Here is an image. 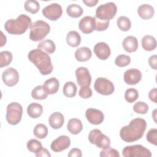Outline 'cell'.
<instances>
[{"label": "cell", "instance_id": "cell-1", "mask_svg": "<svg viewBox=\"0 0 157 157\" xmlns=\"http://www.w3.org/2000/svg\"><path fill=\"white\" fill-rule=\"evenodd\" d=\"M146 128V121L141 118H136L121 128L120 136L126 142H132L142 137Z\"/></svg>", "mask_w": 157, "mask_h": 157}, {"label": "cell", "instance_id": "cell-2", "mask_svg": "<svg viewBox=\"0 0 157 157\" xmlns=\"http://www.w3.org/2000/svg\"><path fill=\"white\" fill-rule=\"evenodd\" d=\"M28 58L37 67L42 75H48L53 71L51 58L44 51L38 48L32 50L28 53Z\"/></svg>", "mask_w": 157, "mask_h": 157}, {"label": "cell", "instance_id": "cell-3", "mask_svg": "<svg viewBox=\"0 0 157 157\" xmlns=\"http://www.w3.org/2000/svg\"><path fill=\"white\" fill-rule=\"evenodd\" d=\"M31 25V19L25 14L20 15L16 19H9L4 24V28L10 34L21 35Z\"/></svg>", "mask_w": 157, "mask_h": 157}, {"label": "cell", "instance_id": "cell-4", "mask_svg": "<svg viewBox=\"0 0 157 157\" xmlns=\"http://www.w3.org/2000/svg\"><path fill=\"white\" fill-rule=\"evenodd\" d=\"M50 31V25L43 20H37L30 26L29 39L33 41H39L44 39Z\"/></svg>", "mask_w": 157, "mask_h": 157}, {"label": "cell", "instance_id": "cell-5", "mask_svg": "<svg viewBox=\"0 0 157 157\" xmlns=\"http://www.w3.org/2000/svg\"><path fill=\"white\" fill-rule=\"evenodd\" d=\"M117 12V7L114 2H107L97 7L95 17L100 20L110 21L115 16Z\"/></svg>", "mask_w": 157, "mask_h": 157}, {"label": "cell", "instance_id": "cell-6", "mask_svg": "<svg viewBox=\"0 0 157 157\" xmlns=\"http://www.w3.org/2000/svg\"><path fill=\"white\" fill-rule=\"evenodd\" d=\"M23 114V107L18 102H13L7 106V113L6 118L7 121L12 125H16L21 120Z\"/></svg>", "mask_w": 157, "mask_h": 157}, {"label": "cell", "instance_id": "cell-7", "mask_svg": "<svg viewBox=\"0 0 157 157\" xmlns=\"http://www.w3.org/2000/svg\"><path fill=\"white\" fill-rule=\"evenodd\" d=\"M88 140L91 144L100 148H105L110 145V139L98 129H94L90 132Z\"/></svg>", "mask_w": 157, "mask_h": 157}, {"label": "cell", "instance_id": "cell-8", "mask_svg": "<svg viewBox=\"0 0 157 157\" xmlns=\"http://www.w3.org/2000/svg\"><path fill=\"white\" fill-rule=\"evenodd\" d=\"M124 157H150V151L141 145H134L125 147L122 150Z\"/></svg>", "mask_w": 157, "mask_h": 157}, {"label": "cell", "instance_id": "cell-9", "mask_svg": "<svg viewBox=\"0 0 157 157\" xmlns=\"http://www.w3.org/2000/svg\"><path fill=\"white\" fill-rule=\"evenodd\" d=\"M94 88L99 94L105 96L112 94L115 90L113 83L104 77L96 78L94 82Z\"/></svg>", "mask_w": 157, "mask_h": 157}, {"label": "cell", "instance_id": "cell-10", "mask_svg": "<svg viewBox=\"0 0 157 157\" xmlns=\"http://www.w3.org/2000/svg\"><path fill=\"white\" fill-rule=\"evenodd\" d=\"M62 13V7L58 3L50 4L42 9L43 15L52 21L57 20L61 17Z\"/></svg>", "mask_w": 157, "mask_h": 157}, {"label": "cell", "instance_id": "cell-11", "mask_svg": "<svg viewBox=\"0 0 157 157\" xmlns=\"http://www.w3.org/2000/svg\"><path fill=\"white\" fill-rule=\"evenodd\" d=\"M75 76L77 82L80 87L90 86L91 82V77L86 67H78L75 71Z\"/></svg>", "mask_w": 157, "mask_h": 157}, {"label": "cell", "instance_id": "cell-12", "mask_svg": "<svg viewBox=\"0 0 157 157\" xmlns=\"http://www.w3.org/2000/svg\"><path fill=\"white\" fill-rule=\"evenodd\" d=\"M2 79L5 85L8 86H13L18 82L19 74L15 69L9 67L2 72Z\"/></svg>", "mask_w": 157, "mask_h": 157}, {"label": "cell", "instance_id": "cell-13", "mask_svg": "<svg viewBox=\"0 0 157 157\" xmlns=\"http://www.w3.org/2000/svg\"><path fill=\"white\" fill-rule=\"evenodd\" d=\"M142 75L141 72L136 68L126 70L123 75L124 81L129 85H134L138 83L142 79Z\"/></svg>", "mask_w": 157, "mask_h": 157}, {"label": "cell", "instance_id": "cell-14", "mask_svg": "<svg viewBox=\"0 0 157 157\" xmlns=\"http://www.w3.org/2000/svg\"><path fill=\"white\" fill-rule=\"evenodd\" d=\"M85 117L90 123L94 125L100 124L103 122L104 119V115L102 112L93 108H89L86 110Z\"/></svg>", "mask_w": 157, "mask_h": 157}, {"label": "cell", "instance_id": "cell-15", "mask_svg": "<svg viewBox=\"0 0 157 157\" xmlns=\"http://www.w3.org/2000/svg\"><path fill=\"white\" fill-rule=\"evenodd\" d=\"M71 145V139L67 136H60L53 140L50 148L54 152H60L67 149Z\"/></svg>", "mask_w": 157, "mask_h": 157}, {"label": "cell", "instance_id": "cell-16", "mask_svg": "<svg viewBox=\"0 0 157 157\" xmlns=\"http://www.w3.org/2000/svg\"><path fill=\"white\" fill-rule=\"evenodd\" d=\"M80 30L84 34H89L95 29V17L85 16L78 23Z\"/></svg>", "mask_w": 157, "mask_h": 157}, {"label": "cell", "instance_id": "cell-17", "mask_svg": "<svg viewBox=\"0 0 157 157\" xmlns=\"http://www.w3.org/2000/svg\"><path fill=\"white\" fill-rule=\"evenodd\" d=\"M94 52L99 59L101 60H105L110 56L111 51L107 44L101 42L97 43L94 45Z\"/></svg>", "mask_w": 157, "mask_h": 157}, {"label": "cell", "instance_id": "cell-18", "mask_svg": "<svg viewBox=\"0 0 157 157\" xmlns=\"http://www.w3.org/2000/svg\"><path fill=\"white\" fill-rule=\"evenodd\" d=\"M42 86L47 94H53L58 91L59 83L56 78L52 77L45 80Z\"/></svg>", "mask_w": 157, "mask_h": 157}, {"label": "cell", "instance_id": "cell-19", "mask_svg": "<svg viewBox=\"0 0 157 157\" xmlns=\"http://www.w3.org/2000/svg\"><path fill=\"white\" fill-rule=\"evenodd\" d=\"M64 118L63 115L58 112L52 113L48 118L49 124L55 129L61 128L64 124Z\"/></svg>", "mask_w": 157, "mask_h": 157}, {"label": "cell", "instance_id": "cell-20", "mask_svg": "<svg viewBox=\"0 0 157 157\" xmlns=\"http://www.w3.org/2000/svg\"><path fill=\"white\" fill-rule=\"evenodd\" d=\"M122 45L126 52L129 53L134 52L137 50L138 41L136 37L129 36L124 39Z\"/></svg>", "mask_w": 157, "mask_h": 157}, {"label": "cell", "instance_id": "cell-21", "mask_svg": "<svg viewBox=\"0 0 157 157\" xmlns=\"http://www.w3.org/2000/svg\"><path fill=\"white\" fill-rule=\"evenodd\" d=\"M137 13L140 18L144 20H148L153 17L155 10L154 8L147 4L140 5L137 9Z\"/></svg>", "mask_w": 157, "mask_h": 157}, {"label": "cell", "instance_id": "cell-22", "mask_svg": "<svg viewBox=\"0 0 157 157\" xmlns=\"http://www.w3.org/2000/svg\"><path fill=\"white\" fill-rule=\"evenodd\" d=\"M92 56L91 50L86 47H82L76 50L75 52V59L80 62H85L89 60Z\"/></svg>", "mask_w": 157, "mask_h": 157}, {"label": "cell", "instance_id": "cell-23", "mask_svg": "<svg viewBox=\"0 0 157 157\" xmlns=\"http://www.w3.org/2000/svg\"><path fill=\"white\" fill-rule=\"evenodd\" d=\"M67 130L72 134L76 135L80 132L83 129L82 121L77 118H71L67 124Z\"/></svg>", "mask_w": 157, "mask_h": 157}, {"label": "cell", "instance_id": "cell-24", "mask_svg": "<svg viewBox=\"0 0 157 157\" xmlns=\"http://www.w3.org/2000/svg\"><path fill=\"white\" fill-rule=\"evenodd\" d=\"M43 112L42 106L36 102L31 103L27 107L28 115L33 118L39 117Z\"/></svg>", "mask_w": 157, "mask_h": 157}, {"label": "cell", "instance_id": "cell-25", "mask_svg": "<svg viewBox=\"0 0 157 157\" xmlns=\"http://www.w3.org/2000/svg\"><path fill=\"white\" fill-rule=\"evenodd\" d=\"M142 48L146 51L154 50L156 47V40L155 38L150 35H146L142 39Z\"/></svg>", "mask_w": 157, "mask_h": 157}, {"label": "cell", "instance_id": "cell-26", "mask_svg": "<svg viewBox=\"0 0 157 157\" xmlns=\"http://www.w3.org/2000/svg\"><path fill=\"white\" fill-rule=\"evenodd\" d=\"M66 42L72 47H78L81 42V37L75 31H69L66 36Z\"/></svg>", "mask_w": 157, "mask_h": 157}, {"label": "cell", "instance_id": "cell-27", "mask_svg": "<svg viewBox=\"0 0 157 157\" xmlns=\"http://www.w3.org/2000/svg\"><path fill=\"white\" fill-rule=\"evenodd\" d=\"M37 48L44 51L48 54H52L55 51L56 46L53 40L46 39L40 42L37 45Z\"/></svg>", "mask_w": 157, "mask_h": 157}, {"label": "cell", "instance_id": "cell-28", "mask_svg": "<svg viewBox=\"0 0 157 157\" xmlns=\"http://www.w3.org/2000/svg\"><path fill=\"white\" fill-rule=\"evenodd\" d=\"M67 15L72 18H78L83 13L82 7L77 4H71L66 9Z\"/></svg>", "mask_w": 157, "mask_h": 157}, {"label": "cell", "instance_id": "cell-29", "mask_svg": "<svg viewBox=\"0 0 157 157\" xmlns=\"http://www.w3.org/2000/svg\"><path fill=\"white\" fill-rule=\"evenodd\" d=\"M77 87L75 83L72 82H67L63 86V91L65 96L67 98H72L75 96Z\"/></svg>", "mask_w": 157, "mask_h": 157}, {"label": "cell", "instance_id": "cell-30", "mask_svg": "<svg viewBox=\"0 0 157 157\" xmlns=\"http://www.w3.org/2000/svg\"><path fill=\"white\" fill-rule=\"evenodd\" d=\"M33 133L37 138L43 139L45 138L48 134V128L45 124L39 123L36 124L34 127L33 129Z\"/></svg>", "mask_w": 157, "mask_h": 157}, {"label": "cell", "instance_id": "cell-31", "mask_svg": "<svg viewBox=\"0 0 157 157\" xmlns=\"http://www.w3.org/2000/svg\"><path fill=\"white\" fill-rule=\"evenodd\" d=\"M48 94L45 91L43 86L38 85L36 86L31 91V96L33 99L37 100H43L47 98Z\"/></svg>", "mask_w": 157, "mask_h": 157}, {"label": "cell", "instance_id": "cell-32", "mask_svg": "<svg viewBox=\"0 0 157 157\" xmlns=\"http://www.w3.org/2000/svg\"><path fill=\"white\" fill-rule=\"evenodd\" d=\"M117 25L118 28L123 31H128L131 26V22L129 18L125 16L120 17L117 20Z\"/></svg>", "mask_w": 157, "mask_h": 157}, {"label": "cell", "instance_id": "cell-33", "mask_svg": "<svg viewBox=\"0 0 157 157\" xmlns=\"http://www.w3.org/2000/svg\"><path fill=\"white\" fill-rule=\"evenodd\" d=\"M24 7L27 12L34 14L38 12L40 9V6L37 1L27 0L24 4Z\"/></svg>", "mask_w": 157, "mask_h": 157}, {"label": "cell", "instance_id": "cell-34", "mask_svg": "<svg viewBox=\"0 0 157 157\" xmlns=\"http://www.w3.org/2000/svg\"><path fill=\"white\" fill-rule=\"evenodd\" d=\"M12 54L9 51H2L0 53V67L8 66L12 61Z\"/></svg>", "mask_w": 157, "mask_h": 157}, {"label": "cell", "instance_id": "cell-35", "mask_svg": "<svg viewBox=\"0 0 157 157\" xmlns=\"http://www.w3.org/2000/svg\"><path fill=\"white\" fill-rule=\"evenodd\" d=\"M138 97V91L134 88H129L127 89L124 93V99L129 103L134 102L137 99Z\"/></svg>", "mask_w": 157, "mask_h": 157}, {"label": "cell", "instance_id": "cell-36", "mask_svg": "<svg viewBox=\"0 0 157 157\" xmlns=\"http://www.w3.org/2000/svg\"><path fill=\"white\" fill-rule=\"evenodd\" d=\"M28 150L32 152L36 153L42 148V145L40 142L36 139H31L27 142L26 145Z\"/></svg>", "mask_w": 157, "mask_h": 157}, {"label": "cell", "instance_id": "cell-37", "mask_svg": "<svg viewBox=\"0 0 157 157\" xmlns=\"http://www.w3.org/2000/svg\"><path fill=\"white\" fill-rule=\"evenodd\" d=\"M131 62V58L126 55H120L116 57L115 64L118 67H125Z\"/></svg>", "mask_w": 157, "mask_h": 157}, {"label": "cell", "instance_id": "cell-38", "mask_svg": "<svg viewBox=\"0 0 157 157\" xmlns=\"http://www.w3.org/2000/svg\"><path fill=\"white\" fill-rule=\"evenodd\" d=\"M133 110L137 113L145 114L148 111V105L144 102L138 101L134 104Z\"/></svg>", "mask_w": 157, "mask_h": 157}, {"label": "cell", "instance_id": "cell-39", "mask_svg": "<svg viewBox=\"0 0 157 157\" xmlns=\"http://www.w3.org/2000/svg\"><path fill=\"white\" fill-rule=\"evenodd\" d=\"M99 156L101 157H120V155L117 150L109 147L102 148L100 152Z\"/></svg>", "mask_w": 157, "mask_h": 157}, {"label": "cell", "instance_id": "cell-40", "mask_svg": "<svg viewBox=\"0 0 157 157\" xmlns=\"http://www.w3.org/2000/svg\"><path fill=\"white\" fill-rule=\"evenodd\" d=\"M146 139L148 142L155 145H157V129L155 128L150 129L147 134Z\"/></svg>", "mask_w": 157, "mask_h": 157}, {"label": "cell", "instance_id": "cell-41", "mask_svg": "<svg viewBox=\"0 0 157 157\" xmlns=\"http://www.w3.org/2000/svg\"><path fill=\"white\" fill-rule=\"evenodd\" d=\"M109 26V21H102L95 17V29L97 31H102L107 29Z\"/></svg>", "mask_w": 157, "mask_h": 157}, {"label": "cell", "instance_id": "cell-42", "mask_svg": "<svg viewBox=\"0 0 157 157\" xmlns=\"http://www.w3.org/2000/svg\"><path fill=\"white\" fill-rule=\"evenodd\" d=\"M92 90L90 86H82L78 91V95L83 99L90 98L92 96Z\"/></svg>", "mask_w": 157, "mask_h": 157}, {"label": "cell", "instance_id": "cell-43", "mask_svg": "<svg viewBox=\"0 0 157 157\" xmlns=\"http://www.w3.org/2000/svg\"><path fill=\"white\" fill-rule=\"evenodd\" d=\"M67 156L69 157H81L82 156V151L79 148H72L69 151Z\"/></svg>", "mask_w": 157, "mask_h": 157}, {"label": "cell", "instance_id": "cell-44", "mask_svg": "<svg viewBox=\"0 0 157 157\" xmlns=\"http://www.w3.org/2000/svg\"><path fill=\"white\" fill-rule=\"evenodd\" d=\"M157 56L156 55H151L149 58H148V64L154 70L157 69Z\"/></svg>", "mask_w": 157, "mask_h": 157}, {"label": "cell", "instance_id": "cell-45", "mask_svg": "<svg viewBox=\"0 0 157 157\" xmlns=\"http://www.w3.org/2000/svg\"><path fill=\"white\" fill-rule=\"evenodd\" d=\"M36 156L37 157H50L51 155L48 152L47 148H43L37 153H36Z\"/></svg>", "mask_w": 157, "mask_h": 157}, {"label": "cell", "instance_id": "cell-46", "mask_svg": "<svg viewBox=\"0 0 157 157\" xmlns=\"http://www.w3.org/2000/svg\"><path fill=\"white\" fill-rule=\"evenodd\" d=\"M156 88H154L152 90H151L148 93V98L150 99V101H151L152 102H155V103H157V101H156Z\"/></svg>", "mask_w": 157, "mask_h": 157}, {"label": "cell", "instance_id": "cell-47", "mask_svg": "<svg viewBox=\"0 0 157 157\" xmlns=\"http://www.w3.org/2000/svg\"><path fill=\"white\" fill-rule=\"evenodd\" d=\"M98 2V0H83V2L88 7L95 6Z\"/></svg>", "mask_w": 157, "mask_h": 157}, {"label": "cell", "instance_id": "cell-48", "mask_svg": "<svg viewBox=\"0 0 157 157\" xmlns=\"http://www.w3.org/2000/svg\"><path fill=\"white\" fill-rule=\"evenodd\" d=\"M1 47H3L6 43V36L4 35L2 31H1Z\"/></svg>", "mask_w": 157, "mask_h": 157}, {"label": "cell", "instance_id": "cell-49", "mask_svg": "<svg viewBox=\"0 0 157 157\" xmlns=\"http://www.w3.org/2000/svg\"><path fill=\"white\" fill-rule=\"evenodd\" d=\"M156 110H154V111H153V113H154V116H153V118H154V120H155V121H156V120H155V118H156V116H155V114H156Z\"/></svg>", "mask_w": 157, "mask_h": 157}]
</instances>
